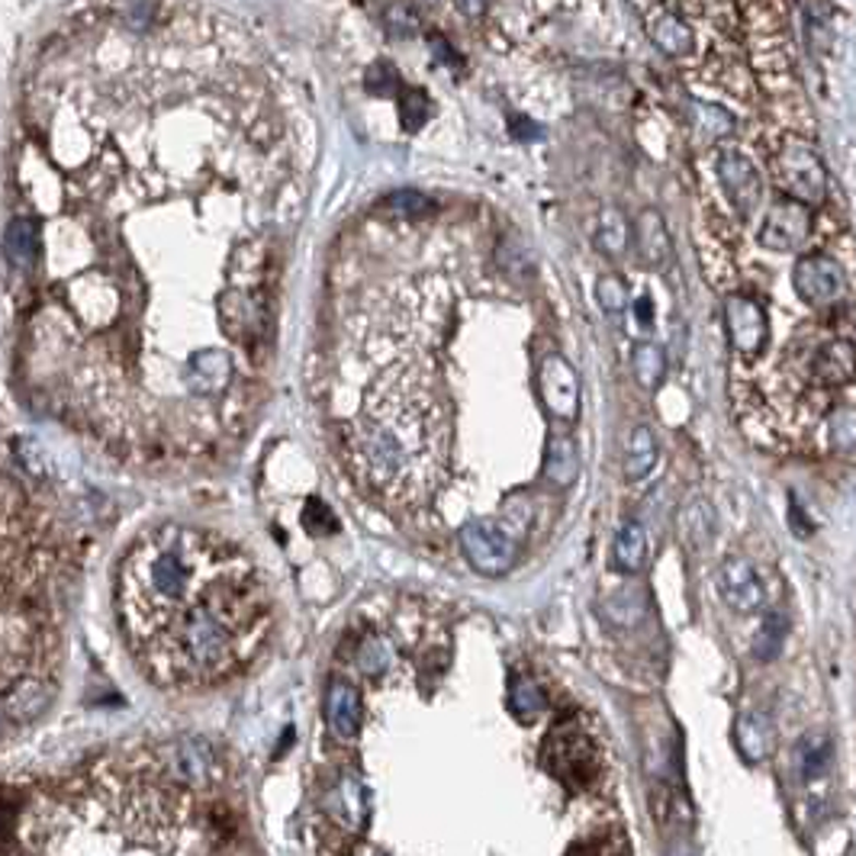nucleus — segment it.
I'll use <instances>...</instances> for the list:
<instances>
[{
	"label": "nucleus",
	"instance_id": "obj_1",
	"mask_svg": "<svg viewBox=\"0 0 856 856\" xmlns=\"http://www.w3.org/2000/svg\"><path fill=\"white\" fill-rule=\"evenodd\" d=\"M200 7H61L23 74L16 216L3 235L26 400L119 460L207 457L238 432L245 364L200 309L228 265L213 220L235 194V97L210 74Z\"/></svg>",
	"mask_w": 856,
	"mask_h": 856
},
{
	"label": "nucleus",
	"instance_id": "obj_2",
	"mask_svg": "<svg viewBox=\"0 0 856 856\" xmlns=\"http://www.w3.org/2000/svg\"><path fill=\"white\" fill-rule=\"evenodd\" d=\"M116 615L152 683L207 689L242 673L271 634V589L223 535L165 521L119 558Z\"/></svg>",
	"mask_w": 856,
	"mask_h": 856
},
{
	"label": "nucleus",
	"instance_id": "obj_3",
	"mask_svg": "<svg viewBox=\"0 0 856 856\" xmlns=\"http://www.w3.org/2000/svg\"><path fill=\"white\" fill-rule=\"evenodd\" d=\"M71 567L65 528L0 473V715L7 722L36 718L52 699Z\"/></svg>",
	"mask_w": 856,
	"mask_h": 856
},
{
	"label": "nucleus",
	"instance_id": "obj_4",
	"mask_svg": "<svg viewBox=\"0 0 856 856\" xmlns=\"http://www.w3.org/2000/svg\"><path fill=\"white\" fill-rule=\"evenodd\" d=\"M361 490L390 509L429 503L452 455V415L419 364L397 367L364 397L342 429Z\"/></svg>",
	"mask_w": 856,
	"mask_h": 856
},
{
	"label": "nucleus",
	"instance_id": "obj_5",
	"mask_svg": "<svg viewBox=\"0 0 856 856\" xmlns=\"http://www.w3.org/2000/svg\"><path fill=\"white\" fill-rule=\"evenodd\" d=\"M162 773L174 786L187 793H207L223 779V760L216 747L203 738H180V741L155 747Z\"/></svg>",
	"mask_w": 856,
	"mask_h": 856
},
{
	"label": "nucleus",
	"instance_id": "obj_6",
	"mask_svg": "<svg viewBox=\"0 0 856 856\" xmlns=\"http://www.w3.org/2000/svg\"><path fill=\"white\" fill-rule=\"evenodd\" d=\"M773 174H776L779 187L789 194V200H796L801 207L824 203V197H828L824 162L818 159V152L805 139L793 136V139L783 142V149L773 159Z\"/></svg>",
	"mask_w": 856,
	"mask_h": 856
},
{
	"label": "nucleus",
	"instance_id": "obj_7",
	"mask_svg": "<svg viewBox=\"0 0 856 856\" xmlns=\"http://www.w3.org/2000/svg\"><path fill=\"white\" fill-rule=\"evenodd\" d=\"M460 548L470 567L483 576H503L518 558V538L500 518H470L460 528Z\"/></svg>",
	"mask_w": 856,
	"mask_h": 856
},
{
	"label": "nucleus",
	"instance_id": "obj_8",
	"mask_svg": "<svg viewBox=\"0 0 856 856\" xmlns=\"http://www.w3.org/2000/svg\"><path fill=\"white\" fill-rule=\"evenodd\" d=\"M544 763L548 770L571 786H586L599 776L602 760H599V747L593 743V738L579 728V725H558L548 743H544Z\"/></svg>",
	"mask_w": 856,
	"mask_h": 856
},
{
	"label": "nucleus",
	"instance_id": "obj_9",
	"mask_svg": "<svg viewBox=\"0 0 856 856\" xmlns=\"http://www.w3.org/2000/svg\"><path fill=\"white\" fill-rule=\"evenodd\" d=\"M793 286L808 306H834L847 290V271L831 255H801L793 271Z\"/></svg>",
	"mask_w": 856,
	"mask_h": 856
},
{
	"label": "nucleus",
	"instance_id": "obj_10",
	"mask_svg": "<svg viewBox=\"0 0 856 856\" xmlns=\"http://www.w3.org/2000/svg\"><path fill=\"white\" fill-rule=\"evenodd\" d=\"M811 235V210L796 200H779L766 210L757 242L766 251H793Z\"/></svg>",
	"mask_w": 856,
	"mask_h": 856
},
{
	"label": "nucleus",
	"instance_id": "obj_11",
	"mask_svg": "<svg viewBox=\"0 0 856 856\" xmlns=\"http://www.w3.org/2000/svg\"><path fill=\"white\" fill-rule=\"evenodd\" d=\"M538 394L554 419H573L579 412V374L567 357L548 354L538 371Z\"/></svg>",
	"mask_w": 856,
	"mask_h": 856
},
{
	"label": "nucleus",
	"instance_id": "obj_12",
	"mask_svg": "<svg viewBox=\"0 0 856 856\" xmlns=\"http://www.w3.org/2000/svg\"><path fill=\"white\" fill-rule=\"evenodd\" d=\"M718 180L725 187V194L731 197V203L738 207L743 220L757 213L760 200H763V177L757 172V165L738 152V149H725L718 155Z\"/></svg>",
	"mask_w": 856,
	"mask_h": 856
},
{
	"label": "nucleus",
	"instance_id": "obj_13",
	"mask_svg": "<svg viewBox=\"0 0 856 856\" xmlns=\"http://www.w3.org/2000/svg\"><path fill=\"white\" fill-rule=\"evenodd\" d=\"M725 326H728V339H731V348L738 351V357L743 361L760 357V351L766 344V332H770L763 306H757L747 296H728Z\"/></svg>",
	"mask_w": 856,
	"mask_h": 856
},
{
	"label": "nucleus",
	"instance_id": "obj_14",
	"mask_svg": "<svg viewBox=\"0 0 856 856\" xmlns=\"http://www.w3.org/2000/svg\"><path fill=\"white\" fill-rule=\"evenodd\" d=\"M718 589H722V599L741 612V615H753L763 609L766 602V589H763V579L760 573L753 571V564H747L743 558H728L718 571Z\"/></svg>",
	"mask_w": 856,
	"mask_h": 856
},
{
	"label": "nucleus",
	"instance_id": "obj_15",
	"mask_svg": "<svg viewBox=\"0 0 856 856\" xmlns=\"http://www.w3.org/2000/svg\"><path fill=\"white\" fill-rule=\"evenodd\" d=\"M644 16H647V36H650V43L664 52V56L670 58H683L692 52V46H695V36H692V30H689V23H685L680 13H673L670 10V3H657V7H637Z\"/></svg>",
	"mask_w": 856,
	"mask_h": 856
},
{
	"label": "nucleus",
	"instance_id": "obj_16",
	"mask_svg": "<svg viewBox=\"0 0 856 856\" xmlns=\"http://www.w3.org/2000/svg\"><path fill=\"white\" fill-rule=\"evenodd\" d=\"M361 718H364V705L357 689L348 680H332L326 692V722L332 728V735L339 741H351L361 731Z\"/></svg>",
	"mask_w": 856,
	"mask_h": 856
},
{
	"label": "nucleus",
	"instance_id": "obj_17",
	"mask_svg": "<svg viewBox=\"0 0 856 856\" xmlns=\"http://www.w3.org/2000/svg\"><path fill=\"white\" fill-rule=\"evenodd\" d=\"M811 380L821 387H851L854 384V342L831 339L828 344L814 348Z\"/></svg>",
	"mask_w": 856,
	"mask_h": 856
},
{
	"label": "nucleus",
	"instance_id": "obj_18",
	"mask_svg": "<svg viewBox=\"0 0 856 856\" xmlns=\"http://www.w3.org/2000/svg\"><path fill=\"white\" fill-rule=\"evenodd\" d=\"M634 242H637V251H641L647 268H654V271H667L670 268L673 242H670V232H667L664 216L657 210H641V216L634 223Z\"/></svg>",
	"mask_w": 856,
	"mask_h": 856
},
{
	"label": "nucleus",
	"instance_id": "obj_19",
	"mask_svg": "<svg viewBox=\"0 0 856 856\" xmlns=\"http://www.w3.org/2000/svg\"><path fill=\"white\" fill-rule=\"evenodd\" d=\"M544 477L554 486H573L579 477V448L571 435H554L548 442V460H544Z\"/></svg>",
	"mask_w": 856,
	"mask_h": 856
},
{
	"label": "nucleus",
	"instance_id": "obj_20",
	"mask_svg": "<svg viewBox=\"0 0 856 856\" xmlns=\"http://www.w3.org/2000/svg\"><path fill=\"white\" fill-rule=\"evenodd\" d=\"M612 564L615 571L637 573L647 564V535L637 521H625L612 544Z\"/></svg>",
	"mask_w": 856,
	"mask_h": 856
},
{
	"label": "nucleus",
	"instance_id": "obj_21",
	"mask_svg": "<svg viewBox=\"0 0 856 856\" xmlns=\"http://www.w3.org/2000/svg\"><path fill=\"white\" fill-rule=\"evenodd\" d=\"M548 708V692L535 677H513L509 680V712L518 722H535Z\"/></svg>",
	"mask_w": 856,
	"mask_h": 856
},
{
	"label": "nucleus",
	"instance_id": "obj_22",
	"mask_svg": "<svg viewBox=\"0 0 856 856\" xmlns=\"http://www.w3.org/2000/svg\"><path fill=\"white\" fill-rule=\"evenodd\" d=\"M657 467V438L647 425H637L629 435V452H625V477L629 480H644Z\"/></svg>",
	"mask_w": 856,
	"mask_h": 856
},
{
	"label": "nucleus",
	"instance_id": "obj_23",
	"mask_svg": "<svg viewBox=\"0 0 856 856\" xmlns=\"http://www.w3.org/2000/svg\"><path fill=\"white\" fill-rule=\"evenodd\" d=\"M664 371H667V357L657 344L641 342L631 348V374L644 390H654L664 380Z\"/></svg>",
	"mask_w": 856,
	"mask_h": 856
},
{
	"label": "nucleus",
	"instance_id": "obj_24",
	"mask_svg": "<svg viewBox=\"0 0 856 856\" xmlns=\"http://www.w3.org/2000/svg\"><path fill=\"white\" fill-rule=\"evenodd\" d=\"M735 738L747 760H763L773 747V731H770L766 718H760V715H743L735 728Z\"/></svg>",
	"mask_w": 856,
	"mask_h": 856
},
{
	"label": "nucleus",
	"instance_id": "obj_25",
	"mask_svg": "<svg viewBox=\"0 0 856 856\" xmlns=\"http://www.w3.org/2000/svg\"><path fill=\"white\" fill-rule=\"evenodd\" d=\"M394 660H397L394 647H390L384 637H377V634H367V637L357 644V650H354V664H357V670L367 673V677L387 673V670L394 667Z\"/></svg>",
	"mask_w": 856,
	"mask_h": 856
},
{
	"label": "nucleus",
	"instance_id": "obj_26",
	"mask_svg": "<svg viewBox=\"0 0 856 856\" xmlns=\"http://www.w3.org/2000/svg\"><path fill=\"white\" fill-rule=\"evenodd\" d=\"M786 631H789V619L783 612H770L763 622H760V631H757V641H753V654L757 660H776L783 644H786Z\"/></svg>",
	"mask_w": 856,
	"mask_h": 856
},
{
	"label": "nucleus",
	"instance_id": "obj_27",
	"mask_svg": "<svg viewBox=\"0 0 856 856\" xmlns=\"http://www.w3.org/2000/svg\"><path fill=\"white\" fill-rule=\"evenodd\" d=\"M596 245L606 251V255H625L629 248V223L619 210H606L602 220H599V232H596Z\"/></svg>",
	"mask_w": 856,
	"mask_h": 856
},
{
	"label": "nucleus",
	"instance_id": "obj_28",
	"mask_svg": "<svg viewBox=\"0 0 856 856\" xmlns=\"http://www.w3.org/2000/svg\"><path fill=\"white\" fill-rule=\"evenodd\" d=\"M831 757H834V750H831V741L824 735L805 738L799 747V766L801 773H805V779H818L831 766Z\"/></svg>",
	"mask_w": 856,
	"mask_h": 856
},
{
	"label": "nucleus",
	"instance_id": "obj_29",
	"mask_svg": "<svg viewBox=\"0 0 856 856\" xmlns=\"http://www.w3.org/2000/svg\"><path fill=\"white\" fill-rule=\"evenodd\" d=\"M400 119L409 132L425 126V119H429V94L422 87H400Z\"/></svg>",
	"mask_w": 856,
	"mask_h": 856
},
{
	"label": "nucleus",
	"instance_id": "obj_30",
	"mask_svg": "<svg viewBox=\"0 0 856 856\" xmlns=\"http://www.w3.org/2000/svg\"><path fill=\"white\" fill-rule=\"evenodd\" d=\"M364 84H367V91L374 97H390V94H397L402 87L400 74H397V68L390 61H374L367 78H364Z\"/></svg>",
	"mask_w": 856,
	"mask_h": 856
},
{
	"label": "nucleus",
	"instance_id": "obj_31",
	"mask_svg": "<svg viewBox=\"0 0 856 856\" xmlns=\"http://www.w3.org/2000/svg\"><path fill=\"white\" fill-rule=\"evenodd\" d=\"M303 525H306V531H309V535H316V538L339 531V521H336V515L329 513V506H326V503H319V500H309V503H306Z\"/></svg>",
	"mask_w": 856,
	"mask_h": 856
},
{
	"label": "nucleus",
	"instance_id": "obj_32",
	"mask_svg": "<svg viewBox=\"0 0 856 856\" xmlns=\"http://www.w3.org/2000/svg\"><path fill=\"white\" fill-rule=\"evenodd\" d=\"M387 210H394V213H400V216H425V213H432L435 207H432L429 197H422V194H415V190H402V194H394V197L387 200Z\"/></svg>",
	"mask_w": 856,
	"mask_h": 856
},
{
	"label": "nucleus",
	"instance_id": "obj_33",
	"mask_svg": "<svg viewBox=\"0 0 856 856\" xmlns=\"http://www.w3.org/2000/svg\"><path fill=\"white\" fill-rule=\"evenodd\" d=\"M596 293H599L602 309H609V313H622L629 306V286L622 284V278H615V274L602 278Z\"/></svg>",
	"mask_w": 856,
	"mask_h": 856
},
{
	"label": "nucleus",
	"instance_id": "obj_34",
	"mask_svg": "<svg viewBox=\"0 0 856 856\" xmlns=\"http://www.w3.org/2000/svg\"><path fill=\"white\" fill-rule=\"evenodd\" d=\"M634 313H637L641 323H650V303H647V300H641V303L634 306Z\"/></svg>",
	"mask_w": 856,
	"mask_h": 856
}]
</instances>
